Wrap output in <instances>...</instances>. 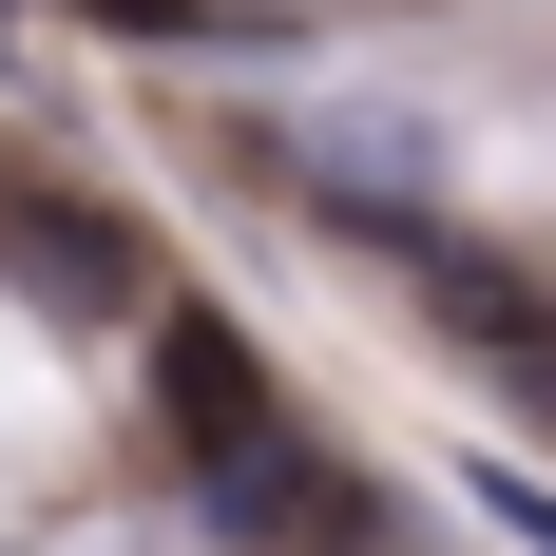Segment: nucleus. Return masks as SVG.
<instances>
[{
    "mask_svg": "<svg viewBox=\"0 0 556 556\" xmlns=\"http://www.w3.org/2000/svg\"><path fill=\"white\" fill-rule=\"evenodd\" d=\"M345 230L422 288V327H442V345H480V365H500V403L556 442V288H538V269H500V250H460L442 212H345Z\"/></svg>",
    "mask_w": 556,
    "mask_h": 556,
    "instance_id": "1",
    "label": "nucleus"
},
{
    "mask_svg": "<svg viewBox=\"0 0 556 556\" xmlns=\"http://www.w3.org/2000/svg\"><path fill=\"white\" fill-rule=\"evenodd\" d=\"M480 518H518V538L556 556V500H538V480H518V460H500V480H480Z\"/></svg>",
    "mask_w": 556,
    "mask_h": 556,
    "instance_id": "4",
    "label": "nucleus"
},
{
    "mask_svg": "<svg viewBox=\"0 0 556 556\" xmlns=\"http://www.w3.org/2000/svg\"><path fill=\"white\" fill-rule=\"evenodd\" d=\"M0 269H20V307H58V327H115L135 307V230L97 212V192H0Z\"/></svg>",
    "mask_w": 556,
    "mask_h": 556,
    "instance_id": "2",
    "label": "nucleus"
},
{
    "mask_svg": "<svg viewBox=\"0 0 556 556\" xmlns=\"http://www.w3.org/2000/svg\"><path fill=\"white\" fill-rule=\"evenodd\" d=\"M154 403H173V442H192V480L250 460V442H288V384L212 327V307H154Z\"/></svg>",
    "mask_w": 556,
    "mask_h": 556,
    "instance_id": "3",
    "label": "nucleus"
}]
</instances>
